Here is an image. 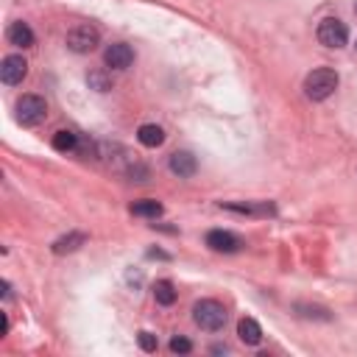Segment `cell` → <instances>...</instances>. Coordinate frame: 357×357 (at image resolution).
Wrapping results in <instances>:
<instances>
[{"label": "cell", "mask_w": 357, "mask_h": 357, "mask_svg": "<svg viewBox=\"0 0 357 357\" xmlns=\"http://www.w3.org/2000/svg\"><path fill=\"white\" fill-rule=\"evenodd\" d=\"M17 112V123L23 126H39L45 120V115H48V104H45L39 95H23L14 106Z\"/></svg>", "instance_id": "cell-4"}, {"label": "cell", "mask_w": 357, "mask_h": 357, "mask_svg": "<svg viewBox=\"0 0 357 357\" xmlns=\"http://www.w3.org/2000/svg\"><path fill=\"white\" fill-rule=\"evenodd\" d=\"M148 257H159V260H168V254H165V251H159V249H151V251H148Z\"/></svg>", "instance_id": "cell-23"}, {"label": "cell", "mask_w": 357, "mask_h": 357, "mask_svg": "<svg viewBox=\"0 0 357 357\" xmlns=\"http://www.w3.org/2000/svg\"><path fill=\"white\" fill-rule=\"evenodd\" d=\"M220 207L229 212H238V215H257V218H268L277 212V207L271 201H227Z\"/></svg>", "instance_id": "cell-8"}, {"label": "cell", "mask_w": 357, "mask_h": 357, "mask_svg": "<svg viewBox=\"0 0 357 357\" xmlns=\"http://www.w3.org/2000/svg\"><path fill=\"white\" fill-rule=\"evenodd\" d=\"M207 246L212 249V251H223V254H232V251H238L243 243H240V238L238 235H232V232H223V229H212L209 235H207Z\"/></svg>", "instance_id": "cell-9"}, {"label": "cell", "mask_w": 357, "mask_h": 357, "mask_svg": "<svg viewBox=\"0 0 357 357\" xmlns=\"http://www.w3.org/2000/svg\"><path fill=\"white\" fill-rule=\"evenodd\" d=\"M193 321L207 332H218V330H223V324H227V307L215 299H201L193 307Z\"/></svg>", "instance_id": "cell-2"}, {"label": "cell", "mask_w": 357, "mask_h": 357, "mask_svg": "<svg viewBox=\"0 0 357 357\" xmlns=\"http://www.w3.org/2000/svg\"><path fill=\"white\" fill-rule=\"evenodd\" d=\"M87 84H89V89H95V93H106V89H112V81L106 78L104 70H93L87 76Z\"/></svg>", "instance_id": "cell-18"}, {"label": "cell", "mask_w": 357, "mask_h": 357, "mask_svg": "<svg viewBox=\"0 0 357 357\" xmlns=\"http://www.w3.org/2000/svg\"><path fill=\"white\" fill-rule=\"evenodd\" d=\"M319 42L324 45V48H346V42H349V28L335 20V17H327L319 23V31H316Z\"/></svg>", "instance_id": "cell-5"}, {"label": "cell", "mask_w": 357, "mask_h": 357, "mask_svg": "<svg viewBox=\"0 0 357 357\" xmlns=\"http://www.w3.org/2000/svg\"><path fill=\"white\" fill-rule=\"evenodd\" d=\"M137 140L146 146V148H159L165 143V131L157 126V123H146L137 128Z\"/></svg>", "instance_id": "cell-12"}, {"label": "cell", "mask_w": 357, "mask_h": 357, "mask_svg": "<svg viewBox=\"0 0 357 357\" xmlns=\"http://www.w3.org/2000/svg\"><path fill=\"white\" fill-rule=\"evenodd\" d=\"M338 81L341 78H338V73L332 67H316L304 78V95L310 101H327L338 89Z\"/></svg>", "instance_id": "cell-1"}, {"label": "cell", "mask_w": 357, "mask_h": 357, "mask_svg": "<svg viewBox=\"0 0 357 357\" xmlns=\"http://www.w3.org/2000/svg\"><path fill=\"white\" fill-rule=\"evenodd\" d=\"M28 76V62L20 56V54H12L3 59V65H0V81L14 87V84H23V78Z\"/></svg>", "instance_id": "cell-6"}, {"label": "cell", "mask_w": 357, "mask_h": 357, "mask_svg": "<svg viewBox=\"0 0 357 357\" xmlns=\"http://www.w3.org/2000/svg\"><path fill=\"white\" fill-rule=\"evenodd\" d=\"M104 62H106V67H112V70H126V67H131V62H134V51L128 48L126 42H112L109 48L104 51Z\"/></svg>", "instance_id": "cell-7"}, {"label": "cell", "mask_w": 357, "mask_h": 357, "mask_svg": "<svg viewBox=\"0 0 357 357\" xmlns=\"http://www.w3.org/2000/svg\"><path fill=\"white\" fill-rule=\"evenodd\" d=\"M54 148L67 154V151H76L78 148V134L76 131H56V137H54Z\"/></svg>", "instance_id": "cell-16"}, {"label": "cell", "mask_w": 357, "mask_h": 357, "mask_svg": "<svg viewBox=\"0 0 357 357\" xmlns=\"http://www.w3.org/2000/svg\"><path fill=\"white\" fill-rule=\"evenodd\" d=\"M154 299H157V304L170 307V304L176 301V290H173V285H170L168 279H159V282L154 285Z\"/></svg>", "instance_id": "cell-17"}, {"label": "cell", "mask_w": 357, "mask_h": 357, "mask_svg": "<svg viewBox=\"0 0 357 357\" xmlns=\"http://www.w3.org/2000/svg\"><path fill=\"white\" fill-rule=\"evenodd\" d=\"M3 299H6V301L12 299V288H9V282H3Z\"/></svg>", "instance_id": "cell-24"}, {"label": "cell", "mask_w": 357, "mask_h": 357, "mask_svg": "<svg viewBox=\"0 0 357 357\" xmlns=\"http://www.w3.org/2000/svg\"><path fill=\"white\" fill-rule=\"evenodd\" d=\"M296 310L301 312L304 319H319V321H330L327 310H321V307H307V304H296Z\"/></svg>", "instance_id": "cell-19"}, {"label": "cell", "mask_w": 357, "mask_h": 357, "mask_svg": "<svg viewBox=\"0 0 357 357\" xmlns=\"http://www.w3.org/2000/svg\"><path fill=\"white\" fill-rule=\"evenodd\" d=\"M170 352H173V354H187V352H193V343H190L187 338L178 335V338L170 341Z\"/></svg>", "instance_id": "cell-20"}, {"label": "cell", "mask_w": 357, "mask_h": 357, "mask_svg": "<svg viewBox=\"0 0 357 357\" xmlns=\"http://www.w3.org/2000/svg\"><path fill=\"white\" fill-rule=\"evenodd\" d=\"M137 341H140V349H143V352H157V346H159V343H157V335H151V332H140Z\"/></svg>", "instance_id": "cell-21"}, {"label": "cell", "mask_w": 357, "mask_h": 357, "mask_svg": "<svg viewBox=\"0 0 357 357\" xmlns=\"http://www.w3.org/2000/svg\"><path fill=\"white\" fill-rule=\"evenodd\" d=\"M170 170L178 178H190V176H196L198 162H196V157L190 151H176V154H170Z\"/></svg>", "instance_id": "cell-10"}, {"label": "cell", "mask_w": 357, "mask_h": 357, "mask_svg": "<svg viewBox=\"0 0 357 357\" xmlns=\"http://www.w3.org/2000/svg\"><path fill=\"white\" fill-rule=\"evenodd\" d=\"M212 354H229V346H227V343H215V346H212Z\"/></svg>", "instance_id": "cell-22"}, {"label": "cell", "mask_w": 357, "mask_h": 357, "mask_svg": "<svg viewBox=\"0 0 357 357\" xmlns=\"http://www.w3.org/2000/svg\"><path fill=\"white\" fill-rule=\"evenodd\" d=\"M238 335H240V341L249 343V346H257V343L262 341V330H260V324H257L254 319H240Z\"/></svg>", "instance_id": "cell-14"}, {"label": "cell", "mask_w": 357, "mask_h": 357, "mask_svg": "<svg viewBox=\"0 0 357 357\" xmlns=\"http://www.w3.org/2000/svg\"><path fill=\"white\" fill-rule=\"evenodd\" d=\"M131 212L134 215H140V218H159L162 215V204L154 201V198H146V201H137V204H131Z\"/></svg>", "instance_id": "cell-15"}, {"label": "cell", "mask_w": 357, "mask_h": 357, "mask_svg": "<svg viewBox=\"0 0 357 357\" xmlns=\"http://www.w3.org/2000/svg\"><path fill=\"white\" fill-rule=\"evenodd\" d=\"M87 243V235L84 232H70V235H65V238H59L56 243H54V254H73V251H78L81 246Z\"/></svg>", "instance_id": "cell-13"}, {"label": "cell", "mask_w": 357, "mask_h": 357, "mask_svg": "<svg viewBox=\"0 0 357 357\" xmlns=\"http://www.w3.org/2000/svg\"><path fill=\"white\" fill-rule=\"evenodd\" d=\"M101 42V31L95 25H76L67 34V48L73 54H93Z\"/></svg>", "instance_id": "cell-3"}, {"label": "cell", "mask_w": 357, "mask_h": 357, "mask_svg": "<svg viewBox=\"0 0 357 357\" xmlns=\"http://www.w3.org/2000/svg\"><path fill=\"white\" fill-rule=\"evenodd\" d=\"M6 36H9L12 45H17V48H31V45H34V31H31V25L23 23V20L12 23L9 31H6Z\"/></svg>", "instance_id": "cell-11"}]
</instances>
